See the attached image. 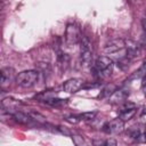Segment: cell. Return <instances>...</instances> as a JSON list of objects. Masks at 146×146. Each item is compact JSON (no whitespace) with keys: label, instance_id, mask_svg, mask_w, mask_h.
<instances>
[{"label":"cell","instance_id":"18","mask_svg":"<svg viewBox=\"0 0 146 146\" xmlns=\"http://www.w3.org/2000/svg\"><path fill=\"white\" fill-rule=\"evenodd\" d=\"M146 75V63H144L139 68L138 71H136L132 75H131V79H138V78H144Z\"/></svg>","mask_w":146,"mask_h":146},{"label":"cell","instance_id":"11","mask_svg":"<svg viewBox=\"0 0 146 146\" xmlns=\"http://www.w3.org/2000/svg\"><path fill=\"white\" fill-rule=\"evenodd\" d=\"M68 63H70V57L67 56V54H64L62 51H58V55H57V64H58V67L60 68V71H65L68 66Z\"/></svg>","mask_w":146,"mask_h":146},{"label":"cell","instance_id":"9","mask_svg":"<svg viewBox=\"0 0 146 146\" xmlns=\"http://www.w3.org/2000/svg\"><path fill=\"white\" fill-rule=\"evenodd\" d=\"M11 116L16 122L21 124H31L33 122V119L29 114H25L23 112H14L11 113Z\"/></svg>","mask_w":146,"mask_h":146},{"label":"cell","instance_id":"12","mask_svg":"<svg viewBox=\"0 0 146 146\" xmlns=\"http://www.w3.org/2000/svg\"><path fill=\"white\" fill-rule=\"evenodd\" d=\"M136 113H137V108L136 107H131V108H124L122 112H121V114H120V119L124 122V121H129V120H131L135 115H136Z\"/></svg>","mask_w":146,"mask_h":146},{"label":"cell","instance_id":"23","mask_svg":"<svg viewBox=\"0 0 146 146\" xmlns=\"http://www.w3.org/2000/svg\"><path fill=\"white\" fill-rule=\"evenodd\" d=\"M65 120L67 122H70V123H78V122H80V119L78 117V115H68V116L65 117Z\"/></svg>","mask_w":146,"mask_h":146},{"label":"cell","instance_id":"13","mask_svg":"<svg viewBox=\"0 0 146 146\" xmlns=\"http://www.w3.org/2000/svg\"><path fill=\"white\" fill-rule=\"evenodd\" d=\"M116 90H117V89H116V86H115V84H113V83L107 84V86L102 90V92L99 94V97H102V98L111 97V96H112Z\"/></svg>","mask_w":146,"mask_h":146},{"label":"cell","instance_id":"3","mask_svg":"<svg viewBox=\"0 0 146 146\" xmlns=\"http://www.w3.org/2000/svg\"><path fill=\"white\" fill-rule=\"evenodd\" d=\"M80 62L83 67H90L92 63L91 43L86 36H82L80 41Z\"/></svg>","mask_w":146,"mask_h":146},{"label":"cell","instance_id":"6","mask_svg":"<svg viewBox=\"0 0 146 146\" xmlns=\"http://www.w3.org/2000/svg\"><path fill=\"white\" fill-rule=\"evenodd\" d=\"M83 83H84V81L82 79H80V78H72V79H68L67 81L64 82L63 89H64V91H66L68 94H74V92L79 91L83 87Z\"/></svg>","mask_w":146,"mask_h":146},{"label":"cell","instance_id":"15","mask_svg":"<svg viewBox=\"0 0 146 146\" xmlns=\"http://www.w3.org/2000/svg\"><path fill=\"white\" fill-rule=\"evenodd\" d=\"M95 146H117V143L113 138L108 139H99V140H94Z\"/></svg>","mask_w":146,"mask_h":146},{"label":"cell","instance_id":"7","mask_svg":"<svg viewBox=\"0 0 146 146\" xmlns=\"http://www.w3.org/2000/svg\"><path fill=\"white\" fill-rule=\"evenodd\" d=\"M14 76H15V70L13 67H9V66L2 67L0 71V86H1V88H7L10 84V82L13 81Z\"/></svg>","mask_w":146,"mask_h":146},{"label":"cell","instance_id":"10","mask_svg":"<svg viewBox=\"0 0 146 146\" xmlns=\"http://www.w3.org/2000/svg\"><path fill=\"white\" fill-rule=\"evenodd\" d=\"M1 105H2V107H3L5 110H7V111H8V113H9V111L15 110L18 105H21V102H19V100H17V99L10 98V97H6V98H3V99H2Z\"/></svg>","mask_w":146,"mask_h":146},{"label":"cell","instance_id":"25","mask_svg":"<svg viewBox=\"0 0 146 146\" xmlns=\"http://www.w3.org/2000/svg\"><path fill=\"white\" fill-rule=\"evenodd\" d=\"M141 27H143V31H144V34L146 36V17H144L141 19Z\"/></svg>","mask_w":146,"mask_h":146},{"label":"cell","instance_id":"14","mask_svg":"<svg viewBox=\"0 0 146 146\" xmlns=\"http://www.w3.org/2000/svg\"><path fill=\"white\" fill-rule=\"evenodd\" d=\"M128 96H129V91L123 90V89H120V90H116V91L111 96V99H112L113 102H120V100H124Z\"/></svg>","mask_w":146,"mask_h":146},{"label":"cell","instance_id":"8","mask_svg":"<svg viewBox=\"0 0 146 146\" xmlns=\"http://www.w3.org/2000/svg\"><path fill=\"white\" fill-rule=\"evenodd\" d=\"M125 47V41L123 39H114L107 42L104 47V51L106 54H114L122 50Z\"/></svg>","mask_w":146,"mask_h":146},{"label":"cell","instance_id":"22","mask_svg":"<svg viewBox=\"0 0 146 146\" xmlns=\"http://www.w3.org/2000/svg\"><path fill=\"white\" fill-rule=\"evenodd\" d=\"M128 133H129V136L132 138V139H135V140H138L139 139V137H140V130L138 129V128H135V127H132V128H130L129 130H128Z\"/></svg>","mask_w":146,"mask_h":146},{"label":"cell","instance_id":"1","mask_svg":"<svg viewBox=\"0 0 146 146\" xmlns=\"http://www.w3.org/2000/svg\"><path fill=\"white\" fill-rule=\"evenodd\" d=\"M113 60L107 56H99L94 63V71L98 74L99 78H108L113 72Z\"/></svg>","mask_w":146,"mask_h":146},{"label":"cell","instance_id":"16","mask_svg":"<svg viewBox=\"0 0 146 146\" xmlns=\"http://www.w3.org/2000/svg\"><path fill=\"white\" fill-rule=\"evenodd\" d=\"M55 97H56V92H54L51 90H48V91H43V92H40L39 95H36L35 99H39L41 102H46V100L55 98Z\"/></svg>","mask_w":146,"mask_h":146},{"label":"cell","instance_id":"24","mask_svg":"<svg viewBox=\"0 0 146 146\" xmlns=\"http://www.w3.org/2000/svg\"><path fill=\"white\" fill-rule=\"evenodd\" d=\"M57 130H58L59 132H62V133L66 135V136H71V131H70L68 129H66V127H63V125H58V127H57Z\"/></svg>","mask_w":146,"mask_h":146},{"label":"cell","instance_id":"26","mask_svg":"<svg viewBox=\"0 0 146 146\" xmlns=\"http://www.w3.org/2000/svg\"><path fill=\"white\" fill-rule=\"evenodd\" d=\"M141 46L144 47V48H146V36L144 35V38H143V40H141Z\"/></svg>","mask_w":146,"mask_h":146},{"label":"cell","instance_id":"4","mask_svg":"<svg viewBox=\"0 0 146 146\" xmlns=\"http://www.w3.org/2000/svg\"><path fill=\"white\" fill-rule=\"evenodd\" d=\"M81 33H80V29L76 24L71 23L66 26L65 30V42L67 46H74L76 43H79L81 41Z\"/></svg>","mask_w":146,"mask_h":146},{"label":"cell","instance_id":"20","mask_svg":"<svg viewBox=\"0 0 146 146\" xmlns=\"http://www.w3.org/2000/svg\"><path fill=\"white\" fill-rule=\"evenodd\" d=\"M97 115V112H84L81 114H78V117L80 119V121L82 120H92L95 119Z\"/></svg>","mask_w":146,"mask_h":146},{"label":"cell","instance_id":"2","mask_svg":"<svg viewBox=\"0 0 146 146\" xmlns=\"http://www.w3.org/2000/svg\"><path fill=\"white\" fill-rule=\"evenodd\" d=\"M39 79V72L36 70H27L16 75V83L22 88L33 87Z\"/></svg>","mask_w":146,"mask_h":146},{"label":"cell","instance_id":"27","mask_svg":"<svg viewBox=\"0 0 146 146\" xmlns=\"http://www.w3.org/2000/svg\"><path fill=\"white\" fill-rule=\"evenodd\" d=\"M141 89H143V92L146 95V83H143V87H141Z\"/></svg>","mask_w":146,"mask_h":146},{"label":"cell","instance_id":"5","mask_svg":"<svg viewBox=\"0 0 146 146\" xmlns=\"http://www.w3.org/2000/svg\"><path fill=\"white\" fill-rule=\"evenodd\" d=\"M123 130H124V122L120 117L113 119L103 125V131L108 135H116L122 132Z\"/></svg>","mask_w":146,"mask_h":146},{"label":"cell","instance_id":"29","mask_svg":"<svg viewBox=\"0 0 146 146\" xmlns=\"http://www.w3.org/2000/svg\"><path fill=\"white\" fill-rule=\"evenodd\" d=\"M144 137H145V141H146V131H145V133H144Z\"/></svg>","mask_w":146,"mask_h":146},{"label":"cell","instance_id":"28","mask_svg":"<svg viewBox=\"0 0 146 146\" xmlns=\"http://www.w3.org/2000/svg\"><path fill=\"white\" fill-rule=\"evenodd\" d=\"M143 83H146V75L143 78Z\"/></svg>","mask_w":146,"mask_h":146},{"label":"cell","instance_id":"19","mask_svg":"<svg viewBox=\"0 0 146 146\" xmlns=\"http://www.w3.org/2000/svg\"><path fill=\"white\" fill-rule=\"evenodd\" d=\"M72 140L74 143L75 146H88L87 141L84 140V138L82 136L79 135H72Z\"/></svg>","mask_w":146,"mask_h":146},{"label":"cell","instance_id":"17","mask_svg":"<svg viewBox=\"0 0 146 146\" xmlns=\"http://www.w3.org/2000/svg\"><path fill=\"white\" fill-rule=\"evenodd\" d=\"M27 114L33 119V121H36L38 123H42V124L46 123V117H44L43 115H41L40 113L34 112V111H31V112H29Z\"/></svg>","mask_w":146,"mask_h":146},{"label":"cell","instance_id":"21","mask_svg":"<svg viewBox=\"0 0 146 146\" xmlns=\"http://www.w3.org/2000/svg\"><path fill=\"white\" fill-rule=\"evenodd\" d=\"M47 105H51V106H59V105H63L66 103V99H59V98H51V99H48L44 102Z\"/></svg>","mask_w":146,"mask_h":146}]
</instances>
